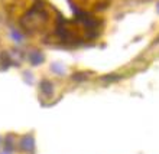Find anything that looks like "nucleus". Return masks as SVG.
<instances>
[{
	"instance_id": "f257e3e1",
	"label": "nucleus",
	"mask_w": 159,
	"mask_h": 154,
	"mask_svg": "<svg viewBox=\"0 0 159 154\" xmlns=\"http://www.w3.org/2000/svg\"><path fill=\"white\" fill-rule=\"evenodd\" d=\"M20 147H22V150L23 151L32 154L35 151V138L32 137L30 134L25 135V137L20 140Z\"/></svg>"
},
{
	"instance_id": "f03ea898",
	"label": "nucleus",
	"mask_w": 159,
	"mask_h": 154,
	"mask_svg": "<svg viewBox=\"0 0 159 154\" xmlns=\"http://www.w3.org/2000/svg\"><path fill=\"white\" fill-rule=\"evenodd\" d=\"M28 58H29V62L32 63V65H39V63H42L43 62V59H45L41 52H32Z\"/></svg>"
},
{
	"instance_id": "7ed1b4c3",
	"label": "nucleus",
	"mask_w": 159,
	"mask_h": 154,
	"mask_svg": "<svg viewBox=\"0 0 159 154\" xmlns=\"http://www.w3.org/2000/svg\"><path fill=\"white\" fill-rule=\"evenodd\" d=\"M41 91L42 94H45L46 96H51L52 95V83H51V81H42L41 82Z\"/></svg>"
},
{
	"instance_id": "20e7f679",
	"label": "nucleus",
	"mask_w": 159,
	"mask_h": 154,
	"mask_svg": "<svg viewBox=\"0 0 159 154\" xmlns=\"http://www.w3.org/2000/svg\"><path fill=\"white\" fill-rule=\"evenodd\" d=\"M51 69L55 72V74H58V75H64L65 74V69H64L59 63H52V66H51Z\"/></svg>"
},
{
	"instance_id": "39448f33",
	"label": "nucleus",
	"mask_w": 159,
	"mask_h": 154,
	"mask_svg": "<svg viewBox=\"0 0 159 154\" xmlns=\"http://www.w3.org/2000/svg\"><path fill=\"white\" fill-rule=\"evenodd\" d=\"M12 38L15 39V41H17V42H20V41H22V36H20L19 33H17V32H16V33H15V32H12Z\"/></svg>"
},
{
	"instance_id": "423d86ee",
	"label": "nucleus",
	"mask_w": 159,
	"mask_h": 154,
	"mask_svg": "<svg viewBox=\"0 0 159 154\" xmlns=\"http://www.w3.org/2000/svg\"><path fill=\"white\" fill-rule=\"evenodd\" d=\"M156 12L159 13V2H158V4H156Z\"/></svg>"
},
{
	"instance_id": "0eeeda50",
	"label": "nucleus",
	"mask_w": 159,
	"mask_h": 154,
	"mask_svg": "<svg viewBox=\"0 0 159 154\" xmlns=\"http://www.w3.org/2000/svg\"><path fill=\"white\" fill-rule=\"evenodd\" d=\"M0 66H2V63H0Z\"/></svg>"
},
{
	"instance_id": "6e6552de",
	"label": "nucleus",
	"mask_w": 159,
	"mask_h": 154,
	"mask_svg": "<svg viewBox=\"0 0 159 154\" xmlns=\"http://www.w3.org/2000/svg\"><path fill=\"white\" fill-rule=\"evenodd\" d=\"M0 141H2V140H0Z\"/></svg>"
}]
</instances>
